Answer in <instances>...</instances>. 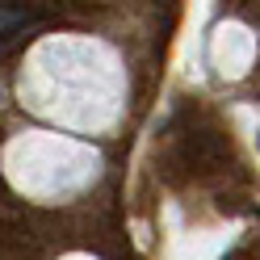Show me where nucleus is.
I'll return each mask as SVG.
<instances>
[{
    "label": "nucleus",
    "instance_id": "f257e3e1",
    "mask_svg": "<svg viewBox=\"0 0 260 260\" xmlns=\"http://www.w3.org/2000/svg\"><path fill=\"white\" fill-rule=\"evenodd\" d=\"M29 25V13L21 5H0V38L5 34H17V29Z\"/></svg>",
    "mask_w": 260,
    "mask_h": 260
}]
</instances>
